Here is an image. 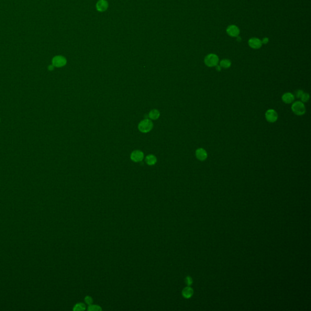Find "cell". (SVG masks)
<instances>
[{
    "instance_id": "6",
    "label": "cell",
    "mask_w": 311,
    "mask_h": 311,
    "mask_svg": "<svg viewBox=\"0 0 311 311\" xmlns=\"http://www.w3.org/2000/svg\"><path fill=\"white\" fill-rule=\"evenodd\" d=\"M249 46L254 49H260L262 46V41L257 38H252L248 41Z\"/></svg>"
},
{
    "instance_id": "24",
    "label": "cell",
    "mask_w": 311,
    "mask_h": 311,
    "mask_svg": "<svg viewBox=\"0 0 311 311\" xmlns=\"http://www.w3.org/2000/svg\"><path fill=\"white\" fill-rule=\"evenodd\" d=\"M267 41H268V38H264V39L263 40V41H262V43H264V44H266V43H267Z\"/></svg>"
},
{
    "instance_id": "17",
    "label": "cell",
    "mask_w": 311,
    "mask_h": 311,
    "mask_svg": "<svg viewBox=\"0 0 311 311\" xmlns=\"http://www.w3.org/2000/svg\"><path fill=\"white\" fill-rule=\"evenodd\" d=\"M299 99H301V101H302L303 103L307 102L309 101V100L310 99V96L307 92H303Z\"/></svg>"
},
{
    "instance_id": "2",
    "label": "cell",
    "mask_w": 311,
    "mask_h": 311,
    "mask_svg": "<svg viewBox=\"0 0 311 311\" xmlns=\"http://www.w3.org/2000/svg\"><path fill=\"white\" fill-rule=\"evenodd\" d=\"M204 63L205 65L208 67H214L218 64L219 58L214 54H210L207 55L204 59Z\"/></svg>"
},
{
    "instance_id": "25",
    "label": "cell",
    "mask_w": 311,
    "mask_h": 311,
    "mask_svg": "<svg viewBox=\"0 0 311 311\" xmlns=\"http://www.w3.org/2000/svg\"><path fill=\"white\" fill-rule=\"evenodd\" d=\"M0 121H1V119H0Z\"/></svg>"
},
{
    "instance_id": "7",
    "label": "cell",
    "mask_w": 311,
    "mask_h": 311,
    "mask_svg": "<svg viewBox=\"0 0 311 311\" xmlns=\"http://www.w3.org/2000/svg\"><path fill=\"white\" fill-rule=\"evenodd\" d=\"M195 155L196 158L200 161H205L208 157L207 151L202 148H199L196 149L195 151Z\"/></svg>"
},
{
    "instance_id": "8",
    "label": "cell",
    "mask_w": 311,
    "mask_h": 311,
    "mask_svg": "<svg viewBox=\"0 0 311 311\" xmlns=\"http://www.w3.org/2000/svg\"><path fill=\"white\" fill-rule=\"evenodd\" d=\"M144 157V153L140 150L134 151L131 154V159L135 162H140L143 160Z\"/></svg>"
},
{
    "instance_id": "18",
    "label": "cell",
    "mask_w": 311,
    "mask_h": 311,
    "mask_svg": "<svg viewBox=\"0 0 311 311\" xmlns=\"http://www.w3.org/2000/svg\"><path fill=\"white\" fill-rule=\"evenodd\" d=\"M87 310L89 311H101V308L98 305H92L90 304L88 306Z\"/></svg>"
},
{
    "instance_id": "4",
    "label": "cell",
    "mask_w": 311,
    "mask_h": 311,
    "mask_svg": "<svg viewBox=\"0 0 311 311\" xmlns=\"http://www.w3.org/2000/svg\"><path fill=\"white\" fill-rule=\"evenodd\" d=\"M66 63V59L62 55H56L52 60V64L57 68H61L65 66Z\"/></svg>"
},
{
    "instance_id": "23",
    "label": "cell",
    "mask_w": 311,
    "mask_h": 311,
    "mask_svg": "<svg viewBox=\"0 0 311 311\" xmlns=\"http://www.w3.org/2000/svg\"><path fill=\"white\" fill-rule=\"evenodd\" d=\"M54 66L52 64H51V65H49V67H48V69H49V71H52V70H54Z\"/></svg>"
},
{
    "instance_id": "10",
    "label": "cell",
    "mask_w": 311,
    "mask_h": 311,
    "mask_svg": "<svg viewBox=\"0 0 311 311\" xmlns=\"http://www.w3.org/2000/svg\"><path fill=\"white\" fill-rule=\"evenodd\" d=\"M227 33L229 35H230L231 37H238L239 34V29L237 26L231 25L227 27Z\"/></svg>"
},
{
    "instance_id": "5",
    "label": "cell",
    "mask_w": 311,
    "mask_h": 311,
    "mask_svg": "<svg viewBox=\"0 0 311 311\" xmlns=\"http://www.w3.org/2000/svg\"><path fill=\"white\" fill-rule=\"evenodd\" d=\"M265 117L267 122L270 123H274L278 120V115L275 110L270 109L268 110L265 113Z\"/></svg>"
},
{
    "instance_id": "20",
    "label": "cell",
    "mask_w": 311,
    "mask_h": 311,
    "mask_svg": "<svg viewBox=\"0 0 311 311\" xmlns=\"http://www.w3.org/2000/svg\"><path fill=\"white\" fill-rule=\"evenodd\" d=\"M185 281H186V283L188 286H190L193 283V280L190 276H187Z\"/></svg>"
},
{
    "instance_id": "14",
    "label": "cell",
    "mask_w": 311,
    "mask_h": 311,
    "mask_svg": "<svg viewBox=\"0 0 311 311\" xmlns=\"http://www.w3.org/2000/svg\"><path fill=\"white\" fill-rule=\"evenodd\" d=\"M149 117L153 120L158 119L160 116V112L157 110H153L149 112Z\"/></svg>"
},
{
    "instance_id": "19",
    "label": "cell",
    "mask_w": 311,
    "mask_h": 311,
    "mask_svg": "<svg viewBox=\"0 0 311 311\" xmlns=\"http://www.w3.org/2000/svg\"><path fill=\"white\" fill-rule=\"evenodd\" d=\"M85 301L86 303L87 304H89V305L92 304V303H93V299H92V297H91L89 296L86 297L85 299Z\"/></svg>"
},
{
    "instance_id": "16",
    "label": "cell",
    "mask_w": 311,
    "mask_h": 311,
    "mask_svg": "<svg viewBox=\"0 0 311 311\" xmlns=\"http://www.w3.org/2000/svg\"><path fill=\"white\" fill-rule=\"evenodd\" d=\"M85 309H86L85 304L82 303H77L75 305L73 310L75 311H82L85 310Z\"/></svg>"
},
{
    "instance_id": "1",
    "label": "cell",
    "mask_w": 311,
    "mask_h": 311,
    "mask_svg": "<svg viewBox=\"0 0 311 311\" xmlns=\"http://www.w3.org/2000/svg\"><path fill=\"white\" fill-rule=\"evenodd\" d=\"M292 112L297 115H303L306 112V106L301 101H297L294 102L291 106Z\"/></svg>"
},
{
    "instance_id": "3",
    "label": "cell",
    "mask_w": 311,
    "mask_h": 311,
    "mask_svg": "<svg viewBox=\"0 0 311 311\" xmlns=\"http://www.w3.org/2000/svg\"><path fill=\"white\" fill-rule=\"evenodd\" d=\"M153 124L149 119H145L139 124V130L142 133H148L153 128Z\"/></svg>"
},
{
    "instance_id": "22",
    "label": "cell",
    "mask_w": 311,
    "mask_h": 311,
    "mask_svg": "<svg viewBox=\"0 0 311 311\" xmlns=\"http://www.w3.org/2000/svg\"><path fill=\"white\" fill-rule=\"evenodd\" d=\"M221 68H221L219 65H218V64L216 66V70H217L218 71H221Z\"/></svg>"
},
{
    "instance_id": "21",
    "label": "cell",
    "mask_w": 311,
    "mask_h": 311,
    "mask_svg": "<svg viewBox=\"0 0 311 311\" xmlns=\"http://www.w3.org/2000/svg\"><path fill=\"white\" fill-rule=\"evenodd\" d=\"M303 92H304L303 91V90H301V89H299L298 91H296V92H295V94H296V97H297V98L299 99V98L301 97V95L303 94Z\"/></svg>"
},
{
    "instance_id": "9",
    "label": "cell",
    "mask_w": 311,
    "mask_h": 311,
    "mask_svg": "<svg viewBox=\"0 0 311 311\" xmlns=\"http://www.w3.org/2000/svg\"><path fill=\"white\" fill-rule=\"evenodd\" d=\"M108 2L106 0H99L96 3V9L99 12H105L108 9Z\"/></svg>"
},
{
    "instance_id": "12",
    "label": "cell",
    "mask_w": 311,
    "mask_h": 311,
    "mask_svg": "<svg viewBox=\"0 0 311 311\" xmlns=\"http://www.w3.org/2000/svg\"><path fill=\"white\" fill-rule=\"evenodd\" d=\"M182 295H183V297L184 298L189 299V298H190L193 295V290L190 287H186V288L184 289V290H182Z\"/></svg>"
},
{
    "instance_id": "11",
    "label": "cell",
    "mask_w": 311,
    "mask_h": 311,
    "mask_svg": "<svg viewBox=\"0 0 311 311\" xmlns=\"http://www.w3.org/2000/svg\"><path fill=\"white\" fill-rule=\"evenodd\" d=\"M281 99L284 103L286 104H290L294 101L295 96L290 92H286L282 96Z\"/></svg>"
},
{
    "instance_id": "15",
    "label": "cell",
    "mask_w": 311,
    "mask_h": 311,
    "mask_svg": "<svg viewBox=\"0 0 311 311\" xmlns=\"http://www.w3.org/2000/svg\"><path fill=\"white\" fill-rule=\"evenodd\" d=\"M231 62L228 60V59H224L223 60H221L220 62V63H219V66L223 68H224V69H227V68H229L230 66H231Z\"/></svg>"
},
{
    "instance_id": "13",
    "label": "cell",
    "mask_w": 311,
    "mask_h": 311,
    "mask_svg": "<svg viewBox=\"0 0 311 311\" xmlns=\"http://www.w3.org/2000/svg\"><path fill=\"white\" fill-rule=\"evenodd\" d=\"M145 161H146V162L148 165H154L156 162H157V159L154 156V155H152V154H150V155H148L147 156L146 159H145Z\"/></svg>"
}]
</instances>
